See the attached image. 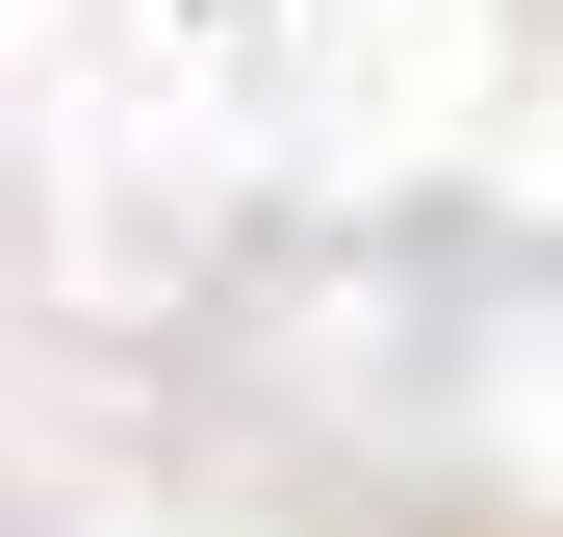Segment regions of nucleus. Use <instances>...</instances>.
Returning a JSON list of instances; mask_svg holds the SVG:
<instances>
[]
</instances>
